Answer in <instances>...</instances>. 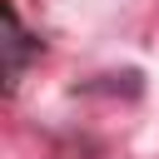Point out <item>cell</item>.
I'll return each mask as SVG.
<instances>
[{"label": "cell", "mask_w": 159, "mask_h": 159, "mask_svg": "<svg viewBox=\"0 0 159 159\" xmlns=\"http://www.w3.org/2000/svg\"><path fill=\"white\" fill-rule=\"evenodd\" d=\"M5 35H10V40H5V50H10L5 75H10V89H15V84H20V75H25V60L40 50V40H30V35H25V25H20V10H15V5H5Z\"/></svg>", "instance_id": "1"}]
</instances>
